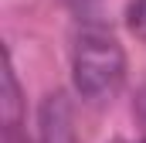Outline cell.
Masks as SVG:
<instances>
[{
	"label": "cell",
	"mask_w": 146,
	"mask_h": 143,
	"mask_svg": "<svg viewBox=\"0 0 146 143\" xmlns=\"http://www.w3.org/2000/svg\"><path fill=\"white\" fill-rule=\"evenodd\" d=\"M72 78H75V92L85 102H106L122 89L126 51L112 31H106L95 21L82 24V31L75 34V51H72Z\"/></svg>",
	"instance_id": "obj_1"
},
{
	"label": "cell",
	"mask_w": 146,
	"mask_h": 143,
	"mask_svg": "<svg viewBox=\"0 0 146 143\" xmlns=\"http://www.w3.org/2000/svg\"><path fill=\"white\" fill-rule=\"evenodd\" d=\"M41 143H75V126H72V106L65 92H54L41 102Z\"/></svg>",
	"instance_id": "obj_2"
},
{
	"label": "cell",
	"mask_w": 146,
	"mask_h": 143,
	"mask_svg": "<svg viewBox=\"0 0 146 143\" xmlns=\"http://www.w3.org/2000/svg\"><path fill=\"white\" fill-rule=\"evenodd\" d=\"M126 24H129V31L139 37V41H146V0H133V3H129Z\"/></svg>",
	"instance_id": "obj_3"
},
{
	"label": "cell",
	"mask_w": 146,
	"mask_h": 143,
	"mask_svg": "<svg viewBox=\"0 0 146 143\" xmlns=\"http://www.w3.org/2000/svg\"><path fill=\"white\" fill-rule=\"evenodd\" d=\"M78 14H92V7H95V0H68Z\"/></svg>",
	"instance_id": "obj_4"
},
{
	"label": "cell",
	"mask_w": 146,
	"mask_h": 143,
	"mask_svg": "<svg viewBox=\"0 0 146 143\" xmlns=\"http://www.w3.org/2000/svg\"><path fill=\"white\" fill-rule=\"evenodd\" d=\"M115 143H146V140H115Z\"/></svg>",
	"instance_id": "obj_5"
}]
</instances>
